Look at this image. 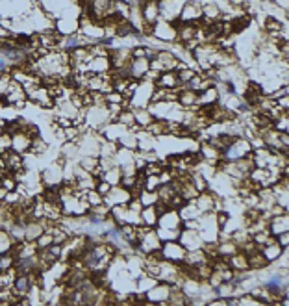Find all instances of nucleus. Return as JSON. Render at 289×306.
Returning a JSON list of instances; mask_svg holds the SVG:
<instances>
[{
	"label": "nucleus",
	"mask_w": 289,
	"mask_h": 306,
	"mask_svg": "<svg viewBox=\"0 0 289 306\" xmlns=\"http://www.w3.org/2000/svg\"><path fill=\"white\" fill-rule=\"evenodd\" d=\"M80 136H82V130H80L78 127H74V125L63 128V138H65V141H73V143H76Z\"/></svg>",
	"instance_id": "obj_38"
},
{
	"label": "nucleus",
	"mask_w": 289,
	"mask_h": 306,
	"mask_svg": "<svg viewBox=\"0 0 289 306\" xmlns=\"http://www.w3.org/2000/svg\"><path fill=\"white\" fill-rule=\"evenodd\" d=\"M17 180H15V176H13V173H8L4 178H2V182H0V186L4 188L6 191H15V188H17Z\"/></svg>",
	"instance_id": "obj_41"
},
{
	"label": "nucleus",
	"mask_w": 289,
	"mask_h": 306,
	"mask_svg": "<svg viewBox=\"0 0 289 306\" xmlns=\"http://www.w3.org/2000/svg\"><path fill=\"white\" fill-rule=\"evenodd\" d=\"M178 195H180L186 202H193L197 197H199V190H197V188H195L189 180H186V182H182V184H180Z\"/></svg>",
	"instance_id": "obj_27"
},
{
	"label": "nucleus",
	"mask_w": 289,
	"mask_h": 306,
	"mask_svg": "<svg viewBox=\"0 0 289 306\" xmlns=\"http://www.w3.org/2000/svg\"><path fill=\"white\" fill-rule=\"evenodd\" d=\"M137 199L141 201L143 206H152V204H156V202H158V193H156V191L143 190L141 193L137 195Z\"/></svg>",
	"instance_id": "obj_35"
},
{
	"label": "nucleus",
	"mask_w": 289,
	"mask_h": 306,
	"mask_svg": "<svg viewBox=\"0 0 289 306\" xmlns=\"http://www.w3.org/2000/svg\"><path fill=\"white\" fill-rule=\"evenodd\" d=\"M169 306H182V304H191V299L184 293V289L180 286H170V293L169 300H167Z\"/></svg>",
	"instance_id": "obj_21"
},
{
	"label": "nucleus",
	"mask_w": 289,
	"mask_h": 306,
	"mask_svg": "<svg viewBox=\"0 0 289 306\" xmlns=\"http://www.w3.org/2000/svg\"><path fill=\"white\" fill-rule=\"evenodd\" d=\"M130 199V190H126L123 186H111V190L104 195V204L111 208V206H117V204H126Z\"/></svg>",
	"instance_id": "obj_7"
},
{
	"label": "nucleus",
	"mask_w": 289,
	"mask_h": 306,
	"mask_svg": "<svg viewBox=\"0 0 289 306\" xmlns=\"http://www.w3.org/2000/svg\"><path fill=\"white\" fill-rule=\"evenodd\" d=\"M182 0H159L158 6H159V19L161 21H167V23H172L178 19L182 10Z\"/></svg>",
	"instance_id": "obj_6"
},
{
	"label": "nucleus",
	"mask_w": 289,
	"mask_h": 306,
	"mask_svg": "<svg viewBox=\"0 0 289 306\" xmlns=\"http://www.w3.org/2000/svg\"><path fill=\"white\" fill-rule=\"evenodd\" d=\"M178 215L182 217V221H189V219H199L200 212L199 208L195 206V202H184L180 208H178Z\"/></svg>",
	"instance_id": "obj_25"
},
{
	"label": "nucleus",
	"mask_w": 289,
	"mask_h": 306,
	"mask_svg": "<svg viewBox=\"0 0 289 306\" xmlns=\"http://www.w3.org/2000/svg\"><path fill=\"white\" fill-rule=\"evenodd\" d=\"M222 13H221V8L217 6L215 2H204L202 4V21L206 23H213V21H219Z\"/></svg>",
	"instance_id": "obj_22"
},
{
	"label": "nucleus",
	"mask_w": 289,
	"mask_h": 306,
	"mask_svg": "<svg viewBox=\"0 0 289 306\" xmlns=\"http://www.w3.org/2000/svg\"><path fill=\"white\" fill-rule=\"evenodd\" d=\"M30 145H32V138H30L28 134L24 132H17L12 136V150L19 152V154H26L30 152Z\"/></svg>",
	"instance_id": "obj_16"
},
{
	"label": "nucleus",
	"mask_w": 289,
	"mask_h": 306,
	"mask_svg": "<svg viewBox=\"0 0 289 306\" xmlns=\"http://www.w3.org/2000/svg\"><path fill=\"white\" fill-rule=\"evenodd\" d=\"M247 260H249V267L250 271H261V269H265V267H269L271 264L267 262V258L261 254L260 249H254L252 253L247 254Z\"/></svg>",
	"instance_id": "obj_19"
},
{
	"label": "nucleus",
	"mask_w": 289,
	"mask_h": 306,
	"mask_svg": "<svg viewBox=\"0 0 289 306\" xmlns=\"http://www.w3.org/2000/svg\"><path fill=\"white\" fill-rule=\"evenodd\" d=\"M228 266L230 269H234V273H243V271H250L249 267V260H247V254L238 251L236 254L228 256Z\"/></svg>",
	"instance_id": "obj_18"
},
{
	"label": "nucleus",
	"mask_w": 289,
	"mask_h": 306,
	"mask_svg": "<svg viewBox=\"0 0 289 306\" xmlns=\"http://www.w3.org/2000/svg\"><path fill=\"white\" fill-rule=\"evenodd\" d=\"M2 160H4V167L10 171V173H17L21 169H24V158L23 154H19L15 150H4L2 152Z\"/></svg>",
	"instance_id": "obj_13"
},
{
	"label": "nucleus",
	"mask_w": 289,
	"mask_h": 306,
	"mask_svg": "<svg viewBox=\"0 0 289 306\" xmlns=\"http://www.w3.org/2000/svg\"><path fill=\"white\" fill-rule=\"evenodd\" d=\"M159 176L158 174H147V178H145V190L148 191H156L159 188Z\"/></svg>",
	"instance_id": "obj_42"
},
{
	"label": "nucleus",
	"mask_w": 289,
	"mask_h": 306,
	"mask_svg": "<svg viewBox=\"0 0 289 306\" xmlns=\"http://www.w3.org/2000/svg\"><path fill=\"white\" fill-rule=\"evenodd\" d=\"M260 251H261V254H263V256L267 258V262H269V264H272V262H276V260H278V256L282 254L283 249L280 247V245H278L276 239H272V241H269L267 245H263V247H261Z\"/></svg>",
	"instance_id": "obj_24"
},
{
	"label": "nucleus",
	"mask_w": 289,
	"mask_h": 306,
	"mask_svg": "<svg viewBox=\"0 0 289 306\" xmlns=\"http://www.w3.org/2000/svg\"><path fill=\"white\" fill-rule=\"evenodd\" d=\"M13 239L12 236H10V232L6 230V228H0V254L4 253H10L13 247Z\"/></svg>",
	"instance_id": "obj_33"
},
{
	"label": "nucleus",
	"mask_w": 289,
	"mask_h": 306,
	"mask_svg": "<svg viewBox=\"0 0 289 306\" xmlns=\"http://www.w3.org/2000/svg\"><path fill=\"white\" fill-rule=\"evenodd\" d=\"M156 226L165 228V230H182V217L178 215V210L169 208L163 215H159Z\"/></svg>",
	"instance_id": "obj_10"
},
{
	"label": "nucleus",
	"mask_w": 289,
	"mask_h": 306,
	"mask_svg": "<svg viewBox=\"0 0 289 306\" xmlns=\"http://www.w3.org/2000/svg\"><path fill=\"white\" fill-rule=\"evenodd\" d=\"M65 158L63 160H56V162L48 163V167L41 171V182L43 186H60L63 182V165H65Z\"/></svg>",
	"instance_id": "obj_1"
},
{
	"label": "nucleus",
	"mask_w": 289,
	"mask_h": 306,
	"mask_svg": "<svg viewBox=\"0 0 289 306\" xmlns=\"http://www.w3.org/2000/svg\"><path fill=\"white\" fill-rule=\"evenodd\" d=\"M169 293H170V284L167 282H161L159 280L154 288H150L145 293L147 300L150 304H158V306H169L167 304V300H169Z\"/></svg>",
	"instance_id": "obj_5"
},
{
	"label": "nucleus",
	"mask_w": 289,
	"mask_h": 306,
	"mask_svg": "<svg viewBox=\"0 0 289 306\" xmlns=\"http://www.w3.org/2000/svg\"><path fill=\"white\" fill-rule=\"evenodd\" d=\"M267 230L271 236H278L282 232H289V214L282 215H272L267 221Z\"/></svg>",
	"instance_id": "obj_12"
},
{
	"label": "nucleus",
	"mask_w": 289,
	"mask_h": 306,
	"mask_svg": "<svg viewBox=\"0 0 289 306\" xmlns=\"http://www.w3.org/2000/svg\"><path fill=\"white\" fill-rule=\"evenodd\" d=\"M158 282H159L158 278H154V277H150V275H145V273H143L141 277L136 278V289H134V291H137V293H147L148 289L154 288Z\"/></svg>",
	"instance_id": "obj_26"
},
{
	"label": "nucleus",
	"mask_w": 289,
	"mask_h": 306,
	"mask_svg": "<svg viewBox=\"0 0 289 306\" xmlns=\"http://www.w3.org/2000/svg\"><path fill=\"white\" fill-rule=\"evenodd\" d=\"M117 123H121L125 128H132L134 125H136V115H134V110L132 108H123V110L119 111V115H117V119H115Z\"/></svg>",
	"instance_id": "obj_32"
},
{
	"label": "nucleus",
	"mask_w": 289,
	"mask_h": 306,
	"mask_svg": "<svg viewBox=\"0 0 289 306\" xmlns=\"http://www.w3.org/2000/svg\"><path fill=\"white\" fill-rule=\"evenodd\" d=\"M152 37H156V39H159V41L176 43V28L170 23L159 19L158 23L152 24Z\"/></svg>",
	"instance_id": "obj_9"
},
{
	"label": "nucleus",
	"mask_w": 289,
	"mask_h": 306,
	"mask_svg": "<svg viewBox=\"0 0 289 306\" xmlns=\"http://www.w3.org/2000/svg\"><path fill=\"white\" fill-rule=\"evenodd\" d=\"M76 163H78V165L84 169V171L91 173V171H93V169L98 165V156H80L78 160H76Z\"/></svg>",
	"instance_id": "obj_34"
},
{
	"label": "nucleus",
	"mask_w": 289,
	"mask_h": 306,
	"mask_svg": "<svg viewBox=\"0 0 289 306\" xmlns=\"http://www.w3.org/2000/svg\"><path fill=\"white\" fill-rule=\"evenodd\" d=\"M176 102L180 104L182 110L195 111L199 108V93L191 91V89H187V87H182L180 91H178V100H176Z\"/></svg>",
	"instance_id": "obj_11"
},
{
	"label": "nucleus",
	"mask_w": 289,
	"mask_h": 306,
	"mask_svg": "<svg viewBox=\"0 0 289 306\" xmlns=\"http://www.w3.org/2000/svg\"><path fill=\"white\" fill-rule=\"evenodd\" d=\"M132 110H134V115H136V125L139 128H147L154 121V117L148 111V108H132Z\"/></svg>",
	"instance_id": "obj_28"
},
{
	"label": "nucleus",
	"mask_w": 289,
	"mask_h": 306,
	"mask_svg": "<svg viewBox=\"0 0 289 306\" xmlns=\"http://www.w3.org/2000/svg\"><path fill=\"white\" fill-rule=\"evenodd\" d=\"M176 75H178V80H180L182 86H186L187 82L197 75V71L193 69V67H186V69H182V71H176Z\"/></svg>",
	"instance_id": "obj_39"
},
{
	"label": "nucleus",
	"mask_w": 289,
	"mask_h": 306,
	"mask_svg": "<svg viewBox=\"0 0 289 306\" xmlns=\"http://www.w3.org/2000/svg\"><path fill=\"white\" fill-rule=\"evenodd\" d=\"M30 152L35 154V156H43L48 152V143L43 136H37V138L32 139V145H30Z\"/></svg>",
	"instance_id": "obj_31"
},
{
	"label": "nucleus",
	"mask_w": 289,
	"mask_h": 306,
	"mask_svg": "<svg viewBox=\"0 0 289 306\" xmlns=\"http://www.w3.org/2000/svg\"><path fill=\"white\" fill-rule=\"evenodd\" d=\"M178 241L184 245L186 251H195V249L204 247V239L200 237L199 230H189V228H182L178 234Z\"/></svg>",
	"instance_id": "obj_8"
},
{
	"label": "nucleus",
	"mask_w": 289,
	"mask_h": 306,
	"mask_svg": "<svg viewBox=\"0 0 289 306\" xmlns=\"http://www.w3.org/2000/svg\"><path fill=\"white\" fill-rule=\"evenodd\" d=\"M10 149H12V136L8 132H2L0 134V152L10 150Z\"/></svg>",
	"instance_id": "obj_43"
},
{
	"label": "nucleus",
	"mask_w": 289,
	"mask_h": 306,
	"mask_svg": "<svg viewBox=\"0 0 289 306\" xmlns=\"http://www.w3.org/2000/svg\"><path fill=\"white\" fill-rule=\"evenodd\" d=\"M159 251H161V256H163V260H169L172 262V264H180V262H184V258H186V249H184V245H182L178 239H170V241H161V247H159Z\"/></svg>",
	"instance_id": "obj_3"
},
{
	"label": "nucleus",
	"mask_w": 289,
	"mask_h": 306,
	"mask_svg": "<svg viewBox=\"0 0 289 306\" xmlns=\"http://www.w3.org/2000/svg\"><path fill=\"white\" fill-rule=\"evenodd\" d=\"M121 176H123V173H121L119 165H113V167L106 169L102 173V176H100V180H106L109 186H119L121 184Z\"/></svg>",
	"instance_id": "obj_30"
},
{
	"label": "nucleus",
	"mask_w": 289,
	"mask_h": 306,
	"mask_svg": "<svg viewBox=\"0 0 289 306\" xmlns=\"http://www.w3.org/2000/svg\"><path fill=\"white\" fill-rule=\"evenodd\" d=\"M217 102H221V93H219V87L217 86H211L199 93V106L217 104Z\"/></svg>",
	"instance_id": "obj_20"
},
{
	"label": "nucleus",
	"mask_w": 289,
	"mask_h": 306,
	"mask_svg": "<svg viewBox=\"0 0 289 306\" xmlns=\"http://www.w3.org/2000/svg\"><path fill=\"white\" fill-rule=\"evenodd\" d=\"M10 80H12L10 73H0V97H4V95H6V89H8Z\"/></svg>",
	"instance_id": "obj_44"
},
{
	"label": "nucleus",
	"mask_w": 289,
	"mask_h": 306,
	"mask_svg": "<svg viewBox=\"0 0 289 306\" xmlns=\"http://www.w3.org/2000/svg\"><path fill=\"white\" fill-rule=\"evenodd\" d=\"M250 150H252V145L247 138H236L230 147L222 150V158H224V162H234V160H239V158H245L249 154Z\"/></svg>",
	"instance_id": "obj_2"
},
{
	"label": "nucleus",
	"mask_w": 289,
	"mask_h": 306,
	"mask_svg": "<svg viewBox=\"0 0 289 306\" xmlns=\"http://www.w3.org/2000/svg\"><path fill=\"white\" fill-rule=\"evenodd\" d=\"M85 201H87V204L91 206H98V204H102L104 202V197L98 193V191L93 188V190H85Z\"/></svg>",
	"instance_id": "obj_36"
},
{
	"label": "nucleus",
	"mask_w": 289,
	"mask_h": 306,
	"mask_svg": "<svg viewBox=\"0 0 289 306\" xmlns=\"http://www.w3.org/2000/svg\"><path fill=\"white\" fill-rule=\"evenodd\" d=\"M154 86L156 87H163V89H176V91H180L182 84L178 80V75H176V71H165V73H159L158 80L154 82Z\"/></svg>",
	"instance_id": "obj_14"
},
{
	"label": "nucleus",
	"mask_w": 289,
	"mask_h": 306,
	"mask_svg": "<svg viewBox=\"0 0 289 306\" xmlns=\"http://www.w3.org/2000/svg\"><path fill=\"white\" fill-rule=\"evenodd\" d=\"M54 243V237H52V234L50 232H43L37 239H35V245H37V249H46L48 245H52Z\"/></svg>",
	"instance_id": "obj_40"
},
{
	"label": "nucleus",
	"mask_w": 289,
	"mask_h": 306,
	"mask_svg": "<svg viewBox=\"0 0 289 306\" xmlns=\"http://www.w3.org/2000/svg\"><path fill=\"white\" fill-rule=\"evenodd\" d=\"M117 145L119 147H123V149H130V150H136L137 147V138H136V132L134 130H126L123 136H121L119 139H117Z\"/></svg>",
	"instance_id": "obj_29"
},
{
	"label": "nucleus",
	"mask_w": 289,
	"mask_h": 306,
	"mask_svg": "<svg viewBox=\"0 0 289 306\" xmlns=\"http://www.w3.org/2000/svg\"><path fill=\"white\" fill-rule=\"evenodd\" d=\"M45 232V225L41 219H30L24 225V241H35Z\"/></svg>",
	"instance_id": "obj_15"
},
{
	"label": "nucleus",
	"mask_w": 289,
	"mask_h": 306,
	"mask_svg": "<svg viewBox=\"0 0 289 306\" xmlns=\"http://www.w3.org/2000/svg\"><path fill=\"white\" fill-rule=\"evenodd\" d=\"M200 19H202V2L187 0L182 4L180 15H178L180 23H197Z\"/></svg>",
	"instance_id": "obj_4"
},
{
	"label": "nucleus",
	"mask_w": 289,
	"mask_h": 306,
	"mask_svg": "<svg viewBox=\"0 0 289 306\" xmlns=\"http://www.w3.org/2000/svg\"><path fill=\"white\" fill-rule=\"evenodd\" d=\"M15 256H13L12 253H4V254H0V273L2 271H10L13 266H15Z\"/></svg>",
	"instance_id": "obj_37"
},
{
	"label": "nucleus",
	"mask_w": 289,
	"mask_h": 306,
	"mask_svg": "<svg viewBox=\"0 0 289 306\" xmlns=\"http://www.w3.org/2000/svg\"><path fill=\"white\" fill-rule=\"evenodd\" d=\"M139 217H141V225H147L150 226V228H156L159 219L158 212L154 210V204L152 206H143L141 212H139Z\"/></svg>",
	"instance_id": "obj_23"
},
{
	"label": "nucleus",
	"mask_w": 289,
	"mask_h": 306,
	"mask_svg": "<svg viewBox=\"0 0 289 306\" xmlns=\"http://www.w3.org/2000/svg\"><path fill=\"white\" fill-rule=\"evenodd\" d=\"M274 239H276V243L282 249L289 247V232H282V234H278V236H274Z\"/></svg>",
	"instance_id": "obj_46"
},
{
	"label": "nucleus",
	"mask_w": 289,
	"mask_h": 306,
	"mask_svg": "<svg viewBox=\"0 0 289 306\" xmlns=\"http://www.w3.org/2000/svg\"><path fill=\"white\" fill-rule=\"evenodd\" d=\"M95 190L98 191V193H100V195H106V193H108L109 190H111V186L108 184V182H106V180H96V186H95Z\"/></svg>",
	"instance_id": "obj_45"
},
{
	"label": "nucleus",
	"mask_w": 289,
	"mask_h": 306,
	"mask_svg": "<svg viewBox=\"0 0 289 306\" xmlns=\"http://www.w3.org/2000/svg\"><path fill=\"white\" fill-rule=\"evenodd\" d=\"M30 286H32V282H30L28 275H17V277H15V280H13V284H12V291H13V295H15V297L23 299V297H26V295H28Z\"/></svg>",
	"instance_id": "obj_17"
}]
</instances>
